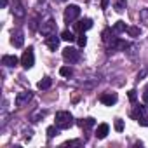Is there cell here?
<instances>
[{"instance_id":"cell-13","label":"cell","mask_w":148,"mask_h":148,"mask_svg":"<svg viewBox=\"0 0 148 148\" xmlns=\"http://www.w3.org/2000/svg\"><path fill=\"white\" fill-rule=\"evenodd\" d=\"M63 38H61V35L58 37L56 33L54 35H49V37H45V44H47V47L51 49V51H56L58 47H59V42H61Z\"/></svg>"},{"instance_id":"cell-10","label":"cell","mask_w":148,"mask_h":148,"mask_svg":"<svg viewBox=\"0 0 148 148\" xmlns=\"http://www.w3.org/2000/svg\"><path fill=\"white\" fill-rule=\"evenodd\" d=\"M11 44H12L14 47H23V44H25V33H23L21 30L12 32V35H11Z\"/></svg>"},{"instance_id":"cell-29","label":"cell","mask_w":148,"mask_h":148,"mask_svg":"<svg viewBox=\"0 0 148 148\" xmlns=\"http://www.w3.org/2000/svg\"><path fill=\"white\" fill-rule=\"evenodd\" d=\"M136 98H138L136 91H134V89H131V91H129V99H131V103H134V101H136Z\"/></svg>"},{"instance_id":"cell-16","label":"cell","mask_w":148,"mask_h":148,"mask_svg":"<svg viewBox=\"0 0 148 148\" xmlns=\"http://www.w3.org/2000/svg\"><path fill=\"white\" fill-rule=\"evenodd\" d=\"M19 61H21V59H18L16 56H4V58H2V64H4V66H16Z\"/></svg>"},{"instance_id":"cell-27","label":"cell","mask_w":148,"mask_h":148,"mask_svg":"<svg viewBox=\"0 0 148 148\" xmlns=\"http://www.w3.org/2000/svg\"><path fill=\"white\" fill-rule=\"evenodd\" d=\"M64 146H82V141L80 139H70L64 143Z\"/></svg>"},{"instance_id":"cell-28","label":"cell","mask_w":148,"mask_h":148,"mask_svg":"<svg viewBox=\"0 0 148 148\" xmlns=\"http://www.w3.org/2000/svg\"><path fill=\"white\" fill-rule=\"evenodd\" d=\"M113 125H115V131H119V132L124 131V122H122L120 119H115V124H113Z\"/></svg>"},{"instance_id":"cell-12","label":"cell","mask_w":148,"mask_h":148,"mask_svg":"<svg viewBox=\"0 0 148 148\" xmlns=\"http://www.w3.org/2000/svg\"><path fill=\"white\" fill-rule=\"evenodd\" d=\"M75 28H77V32H79V33H86L87 30H91V28H92V19H89V18L80 19L79 23H75Z\"/></svg>"},{"instance_id":"cell-25","label":"cell","mask_w":148,"mask_h":148,"mask_svg":"<svg viewBox=\"0 0 148 148\" xmlns=\"http://www.w3.org/2000/svg\"><path fill=\"white\" fill-rule=\"evenodd\" d=\"M59 73H61L63 77H71L73 75V70L70 66H63V68H59Z\"/></svg>"},{"instance_id":"cell-20","label":"cell","mask_w":148,"mask_h":148,"mask_svg":"<svg viewBox=\"0 0 148 148\" xmlns=\"http://www.w3.org/2000/svg\"><path fill=\"white\" fill-rule=\"evenodd\" d=\"M61 38L64 40V42H73L77 37L73 35V32H70V30H64V32H61Z\"/></svg>"},{"instance_id":"cell-32","label":"cell","mask_w":148,"mask_h":148,"mask_svg":"<svg viewBox=\"0 0 148 148\" xmlns=\"http://www.w3.org/2000/svg\"><path fill=\"white\" fill-rule=\"evenodd\" d=\"M101 7H103V9L108 7V0H101Z\"/></svg>"},{"instance_id":"cell-17","label":"cell","mask_w":148,"mask_h":148,"mask_svg":"<svg viewBox=\"0 0 148 148\" xmlns=\"http://www.w3.org/2000/svg\"><path fill=\"white\" fill-rule=\"evenodd\" d=\"M52 86V79H49V77H44L38 84H37V87L40 89V91H45V89H49Z\"/></svg>"},{"instance_id":"cell-8","label":"cell","mask_w":148,"mask_h":148,"mask_svg":"<svg viewBox=\"0 0 148 148\" xmlns=\"http://www.w3.org/2000/svg\"><path fill=\"white\" fill-rule=\"evenodd\" d=\"M32 98H33V92L32 91H23V92H18V96H16V106H25V105H28L30 101H32Z\"/></svg>"},{"instance_id":"cell-7","label":"cell","mask_w":148,"mask_h":148,"mask_svg":"<svg viewBox=\"0 0 148 148\" xmlns=\"http://www.w3.org/2000/svg\"><path fill=\"white\" fill-rule=\"evenodd\" d=\"M129 47V44L125 40H120V38H113L110 44H108V52H117V51H125Z\"/></svg>"},{"instance_id":"cell-14","label":"cell","mask_w":148,"mask_h":148,"mask_svg":"<svg viewBox=\"0 0 148 148\" xmlns=\"http://www.w3.org/2000/svg\"><path fill=\"white\" fill-rule=\"evenodd\" d=\"M108 131H110V125H108V124H99V125H98V129H96V138H98V139L106 138Z\"/></svg>"},{"instance_id":"cell-26","label":"cell","mask_w":148,"mask_h":148,"mask_svg":"<svg viewBox=\"0 0 148 148\" xmlns=\"http://www.w3.org/2000/svg\"><path fill=\"white\" fill-rule=\"evenodd\" d=\"M77 44H79V47H86V44H87V37H86V33H80V35H79Z\"/></svg>"},{"instance_id":"cell-18","label":"cell","mask_w":148,"mask_h":148,"mask_svg":"<svg viewBox=\"0 0 148 148\" xmlns=\"http://www.w3.org/2000/svg\"><path fill=\"white\" fill-rule=\"evenodd\" d=\"M125 7H127V2H125V0H113V9H115L117 12H124Z\"/></svg>"},{"instance_id":"cell-31","label":"cell","mask_w":148,"mask_h":148,"mask_svg":"<svg viewBox=\"0 0 148 148\" xmlns=\"http://www.w3.org/2000/svg\"><path fill=\"white\" fill-rule=\"evenodd\" d=\"M146 73H148V68H145V70H141V71L138 73V80H139V79H143V77L146 75Z\"/></svg>"},{"instance_id":"cell-3","label":"cell","mask_w":148,"mask_h":148,"mask_svg":"<svg viewBox=\"0 0 148 148\" xmlns=\"http://www.w3.org/2000/svg\"><path fill=\"white\" fill-rule=\"evenodd\" d=\"M79 16H80V7H79V5H75V4L68 5V7L64 9V14H63V18H64V23H66V25L75 23V21L79 19Z\"/></svg>"},{"instance_id":"cell-4","label":"cell","mask_w":148,"mask_h":148,"mask_svg":"<svg viewBox=\"0 0 148 148\" xmlns=\"http://www.w3.org/2000/svg\"><path fill=\"white\" fill-rule=\"evenodd\" d=\"M21 64H23V68H32L33 64H35V54H33V47H28L25 52H23V56H21Z\"/></svg>"},{"instance_id":"cell-15","label":"cell","mask_w":148,"mask_h":148,"mask_svg":"<svg viewBox=\"0 0 148 148\" xmlns=\"http://www.w3.org/2000/svg\"><path fill=\"white\" fill-rule=\"evenodd\" d=\"M113 35H115V32H113L112 28H106V30H103V33H101V38H103V42L108 45V44H110V42L115 38Z\"/></svg>"},{"instance_id":"cell-23","label":"cell","mask_w":148,"mask_h":148,"mask_svg":"<svg viewBox=\"0 0 148 148\" xmlns=\"http://www.w3.org/2000/svg\"><path fill=\"white\" fill-rule=\"evenodd\" d=\"M59 131H61V129H59L58 125H51V127H47V136H49V138H54V136L59 134Z\"/></svg>"},{"instance_id":"cell-11","label":"cell","mask_w":148,"mask_h":148,"mask_svg":"<svg viewBox=\"0 0 148 148\" xmlns=\"http://www.w3.org/2000/svg\"><path fill=\"white\" fill-rule=\"evenodd\" d=\"M117 94L115 92H103L101 96H99V101L103 103V105H106V106H113L115 103H117Z\"/></svg>"},{"instance_id":"cell-19","label":"cell","mask_w":148,"mask_h":148,"mask_svg":"<svg viewBox=\"0 0 148 148\" xmlns=\"http://www.w3.org/2000/svg\"><path fill=\"white\" fill-rule=\"evenodd\" d=\"M94 124H96V120H94L92 117H89V119H86V120H80V122H79V125H80L82 129H91Z\"/></svg>"},{"instance_id":"cell-21","label":"cell","mask_w":148,"mask_h":148,"mask_svg":"<svg viewBox=\"0 0 148 148\" xmlns=\"http://www.w3.org/2000/svg\"><path fill=\"white\" fill-rule=\"evenodd\" d=\"M45 113H47L45 110H37V112H35V113L30 117V120H32V122H38L42 117H45Z\"/></svg>"},{"instance_id":"cell-5","label":"cell","mask_w":148,"mask_h":148,"mask_svg":"<svg viewBox=\"0 0 148 148\" xmlns=\"http://www.w3.org/2000/svg\"><path fill=\"white\" fill-rule=\"evenodd\" d=\"M63 59L70 63H77L80 59V51H77L75 47H66L63 49Z\"/></svg>"},{"instance_id":"cell-30","label":"cell","mask_w":148,"mask_h":148,"mask_svg":"<svg viewBox=\"0 0 148 148\" xmlns=\"http://www.w3.org/2000/svg\"><path fill=\"white\" fill-rule=\"evenodd\" d=\"M143 101L145 103H148V86L145 87V91H143Z\"/></svg>"},{"instance_id":"cell-9","label":"cell","mask_w":148,"mask_h":148,"mask_svg":"<svg viewBox=\"0 0 148 148\" xmlns=\"http://www.w3.org/2000/svg\"><path fill=\"white\" fill-rule=\"evenodd\" d=\"M11 11H12V14H14L16 18H25V16H26V9H25V5H23L21 0H14Z\"/></svg>"},{"instance_id":"cell-1","label":"cell","mask_w":148,"mask_h":148,"mask_svg":"<svg viewBox=\"0 0 148 148\" xmlns=\"http://www.w3.org/2000/svg\"><path fill=\"white\" fill-rule=\"evenodd\" d=\"M131 117L143 127H148V106L146 105H141V106H136L132 112H131Z\"/></svg>"},{"instance_id":"cell-2","label":"cell","mask_w":148,"mask_h":148,"mask_svg":"<svg viewBox=\"0 0 148 148\" xmlns=\"http://www.w3.org/2000/svg\"><path fill=\"white\" fill-rule=\"evenodd\" d=\"M56 125L59 129H70L73 125V115L70 112H58L56 113Z\"/></svg>"},{"instance_id":"cell-24","label":"cell","mask_w":148,"mask_h":148,"mask_svg":"<svg viewBox=\"0 0 148 148\" xmlns=\"http://www.w3.org/2000/svg\"><path fill=\"white\" fill-rule=\"evenodd\" d=\"M127 33H129V37H139V33H141V30L138 28V26H129L127 28Z\"/></svg>"},{"instance_id":"cell-33","label":"cell","mask_w":148,"mask_h":148,"mask_svg":"<svg viewBox=\"0 0 148 148\" xmlns=\"http://www.w3.org/2000/svg\"><path fill=\"white\" fill-rule=\"evenodd\" d=\"M7 2H9V0H0V5H2V7H7Z\"/></svg>"},{"instance_id":"cell-34","label":"cell","mask_w":148,"mask_h":148,"mask_svg":"<svg viewBox=\"0 0 148 148\" xmlns=\"http://www.w3.org/2000/svg\"><path fill=\"white\" fill-rule=\"evenodd\" d=\"M59 2H66V0H59Z\"/></svg>"},{"instance_id":"cell-22","label":"cell","mask_w":148,"mask_h":148,"mask_svg":"<svg viewBox=\"0 0 148 148\" xmlns=\"http://www.w3.org/2000/svg\"><path fill=\"white\" fill-rule=\"evenodd\" d=\"M125 30H127V26H125L124 21H117L115 26H113V32H115V33H122V32H125Z\"/></svg>"},{"instance_id":"cell-6","label":"cell","mask_w":148,"mask_h":148,"mask_svg":"<svg viewBox=\"0 0 148 148\" xmlns=\"http://www.w3.org/2000/svg\"><path fill=\"white\" fill-rule=\"evenodd\" d=\"M40 33L44 37H49V35H54L56 33V21L54 19H45L42 25H40Z\"/></svg>"}]
</instances>
